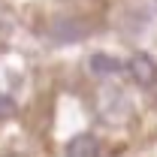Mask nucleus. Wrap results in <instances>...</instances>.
Wrapping results in <instances>:
<instances>
[{
    "label": "nucleus",
    "instance_id": "obj_3",
    "mask_svg": "<svg viewBox=\"0 0 157 157\" xmlns=\"http://www.w3.org/2000/svg\"><path fill=\"white\" fill-rule=\"evenodd\" d=\"M91 70H94V76H115L124 70V63L112 55H94L91 58Z\"/></svg>",
    "mask_w": 157,
    "mask_h": 157
},
{
    "label": "nucleus",
    "instance_id": "obj_2",
    "mask_svg": "<svg viewBox=\"0 0 157 157\" xmlns=\"http://www.w3.org/2000/svg\"><path fill=\"white\" fill-rule=\"evenodd\" d=\"M67 154H70V157H94V154H100L97 136H91V133H78L76 139L67 142Z\"/></svg>",
    "mask_w": 157,
    "mask_h": 157
},
{
    "label": "nucleus",
    "instance_id": "obj_1",
    "mask_svg": "<svg viewBox=\"0 0 157 157\" xmlns=\"http://www.w3.org/2000/svg\"><path fill=\"white\" fill-rule=\"evenodd\" d=\"M127 70H130V76L136 78V85H142V88L154 85V78H157V63L151 60V55H142V52L130 58Z\"/></svg>",
    "mask_w": 157,
    "mask_h": 157
},
{
    "label": "nucleus",
    "instance_id": "obj_4",
    "mask_svg": "<svg viewBox=\"0 0 157 157\" xmlns=\"http://www.w3.org/2000/svg\"><path fill=\"white\" fill-rule=\"evenodd\" d=\"M12 112H15V106H12V100H9V97H0V118L12 115Z\"/></svg>",
    "mask_w": 157,
    "mask_h": 157
}]
</instances>
